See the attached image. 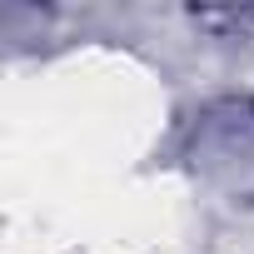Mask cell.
<instances>
[{"instance_id":"obj_1","label":"cell","mask_w":254,"mask_h":254,"mask_svg":"<svg viewBox=\"0 0 254 254\" xmlns=\"http://www.w3.org/2000/svg\"><path fill=\"white\" fill-rule=\"evenodd\" d=\"M194 165L214 175L254 170V100H219L194 125Z\"/></svg>"},{"instance_id":"obj_2","label":"cell","mask_w":254,"mask_h":254,"mask_svg":"<svg viewBox=\"0 0 254 254\" xmlns=\"http://www.w3.org/2000/svg\"><path fill=\"white\" fill-rule=\"evenodd\" d=\"M199 25H209V30H224V35H244V40H254V10H204V15H194Z\"/></svg>"}]
</instances>
